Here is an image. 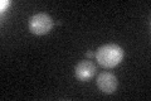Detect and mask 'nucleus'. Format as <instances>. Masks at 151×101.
<instances>
[{"mask_svg": "<svg viewBox=\"0 0 151 101\" xmlns=\"http://www.w3.org/2000/svg\"><path fill=\"white\" fill-rule=\"evenodd\" d=\"M119 81L117 77L111 72H102L97 77V87L105 94H113L117 90Z\"/></svg>", "mask_w": 151, "mask_h": 101, "instance_id": "4", "label": "nucleus"}, {"mask_svg": "<svg viewBox=\"0 0 151 101\" xmlns=\"http://www.w3.org/2000/svg\"><path fill=\"white\" fill-rule=\"evenodd\" d=\"M125 52L124 49L115 43H108V44H103L97 49L96 60L98 62V65L105 67V68H113L119 63H121V61L124 60Z\"/></svg>", "mask_w": 151, "mask_h": 101, "instance_id": "1", "label": "nucleus"}, {"mask_svg": "<svg viewBox=\"0 0 151 101\" xmlns=\"http://www.w3.org/2000/svg\"><path fill=\"white\" fill-rule=\"evenodd\" d=\"M94 54H96V53H93V52H91V51L87 52V57H88V58H92V57H94Z\"/></svg>", "mask_w": 151, "mask_h": 101, "instance_id": "6", "label": "nucleus"}, {"mask_svg": "<svg viewBox=\"0 0 151 101\" xmlns=\"http://www.w3.org/2000/svg\"><path fill=\"white\" fill-rule=\"evenodd\" d=\"M9 3H10V1H9V0H5V1H4V0H3V1H1V12L4 10V8H6V7L9 5Z\"/></svg>", "mask_w": 151, "mask_h": 101, "instance_id": "5", "label": "nucleus"}, {"mask_svg": "<svg viewBox=\"0 0 151 101\" xmlns=\"http://www.w3.org/2000/svg\"><path fill=\"white\" fill-rule=\"evenodd\" d=\"M96 65L92 61L84 60V61H79L74 67V76L78 81L86 82L89 81L94 75H96Z\"/></svg>", "mask_w": 151, "mask_h": 101, "instance_id": "3", "label": "nucleus"}, {"mask_svg": "<svg viewBox=\"0 0 151 101\" xmlns=\"http://www.w3.org/2000/svg\"><path fill=\"white\" fill-rule=\"evenodd\" d=\"M53 25H54L53 19L47 13L34 14L29 19V31L33 34H37V36H43V34L49 33L52 31V28H53Z\"/></svg>", "mask_w": 151, "mask_h": 101, "instance_id": "2", "label": "nucleus"}]
</instances>
